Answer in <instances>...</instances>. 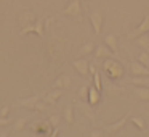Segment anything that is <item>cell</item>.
<instances>
[{
	"instance_id": "6da1fadb",
	"label": "cell",
	"mask_w": 149,
	"mask_h": 137,
	"mask_svg": "<svg viewBox=\"0 0 149 137\" xmlns=\"http://www.w3.org/2000/svg\"><path fill=\"white\" fill-rule=\"evenodd\" d=\"M148 32H149V13H146L143 23L139 24V26L136 28L133 32H130L128 36H127V39H128V40H136L139 36H143V34H148Z\"/></svg>"
},
{
	"instance_id": "7a4b0ae2",
	"label": "cell",
	"mask_w": 149,
	"mask_h": 137,
	"mask_svg": "<svg viewBox=\"0 0 149 137\" xmlns=\"http://www.w3.org/2000/svg\"><path fill=\"white\" fill-rule=\"evenodd\" d=\"M63 15L66 16H71V18H80L82 15V7H80V0H71L69 5L63 10Z\"/></svg>"
},
{
	"instance_id": "3957f363",
	"label": "cell",
	"mask_w": 149,
	"mask_h": 137,
	"mask_svg": "<svg viewBox=\"0 0 149 137\" xmlns=\"http://www.w3.org/2000/svg\"><path fill=\"white\" fill-rule=\"evenodd\" d=\"M104 69H106V71H107V74H109L111 78H114V79L123 74L122 66H119L116 61H112L111 58H107L106 61H104Z\"/></svg>"
},
{
	"instance_id": "277c9868",
	"label": "cell",
	"mask_w": 149,
	"mask_h": 137,
	"mask_svg": "<svg viewBox=\"0 0 149 137\" xmlns=\"http://www.w3.org/2000/svg\"><path fill=\"white\" fill-rule=\"evenodd\" d=\"M128 119H130V113H127L120 121H117V123H114V124H111V126H107V127H106V132L109 134V136H116V134H119L120 131H122V127L127 124V121H128Z\"/></svg>"
},
{
	"instance_id": "5b68a950",
	"label": "cell",
	"mask_w": 149,
	"mask_h": 137,
	"mask_svg": "<svg viewBox=\"0 0 149 137\" xmlns=\"http://www.w3.org/2000/svg\"><path fill=\"white\" fill-rule=\"evenodd\" d=\"M90 21H91V26H93V32L96 36L101 34V28H103V15L100 11H93L90 15Z\"/></svg>"
},
{
	"instance_id": "8992f818",
	"label": "cell",
	"mask_w": 149,
	"mask_h": 137,
	"mask_svg": "<svg viewBox=\"0 0 149 137\" xmlns=\"http://www.w3.org/2000/svg\"><path fill=\"white\" fill-rule=\"evenodd\" d=\"M130 71L133 76H149V68L144 66L139 61H132L130 63Z\"/></svg>"
},
{
	"instance_id": "52a82bcc",
	"label": "cell",
	"mask_w": 149,
	"mask_h": 137,
	"mask_svg": "<svg viewBox=\"0 0 149 137\" xmlns=\"http://www.w3.org/2000/svg\"><path fill=\"white\" fill-rule=\"evenodd\" d=\"M72 66L75 68V71L79 73L80 76H88V61L85 58H79V60H74V63H72Z\"/></svg>"
},
{
	"instance_id": "ba28073f",
	"label": "cell",
	"mask_w": 149,
	"mask_h": 137,
	"mask_svg": "<svg viewBox=\"0 0 149 137\" xmlns=\"http://www.w3.org/2000/svg\"><path fill=\"white\" fill-rule=\"evenodd\" d=\"M61 97H63V89H56L55 87V90H52L50 94H47L45 97H43V100H45L47 105H55L56 102H58V98H61Z\"/></svg>"
},
{
	"instance_id": "9c48e42d",
	"label": "cell",
	"mask_w": 149,
	"mask_h": 137,
	"mask_svg": "<svg viewBox=\"0 0 149 137\" xmlns=\"http://www.w3.org/2000/svg\"><path fill=\"white\" fill-rule=\"evenodd\" d=\"M40 95H32V97H27V98H23V100H18V105L21 107H26V108H31V110H36V105L37 102L40 100Z\"/></svg>"
},
{
	"instance_id": "30bf717a",
	"label": "cell",
	"mask_w": 149,
	"mask_h": 137,
	"mask_svg": "<svg viewBox=\"0 0 149 137\" xmlns=\"http://www.w3.org/2000/svg\"><path fill=\"white\" fill-rule=\"evenodd\" d=\"M95 56L96 58H111V56H116V55H114V52L107 45H98L96 52H95Z\"/></svg>"
},
{
	"instance_id": "8fae6325",
	"label": "cell",
	"mask_w": 149,
	"mask_h": 137,
	"mask_svg": "<svg viewBox=\"0 0 149 137\" xmlns=\"http://www.w3.org/2000/svg\"><path fill=\"white\" fill-rule=\"evenodd\" d=\"M71 85H72V79L69 78L68 74H61L55 82V87L56 89H63V90H64V89H69Z\"/></svg>"
},
{
	"instance_id": "7c38bea8",
	"label": "cell",
	"mask_w": 149,
	"mask_h": 137,
	"mask_svg": "<svg viewBox=\"0 0 149 137\" xmlns=\"http://www.w3.org/2000/svg\"><path fill=\"white\" fill-rule=\"evenodd\" d=\"M104 42H106V45L114 52V55H116V56L119 55V45H117V37H116V34H107V36L104 37Z\"/></svg>"
},
{
	"instance_id": "4fadbf2b",
	"label": "cell",
	"mask_w": 149,
	"mask_h": 137,
	"mask_svg": "<svg viewBox=\"0 0 149 137\" xmlns=\"http://www.w3.org/2000/svg\"><path fill=\"white\" fill-rule=\"evenodd\" d=\"M32 23H36V15L32 11H24V13H21V16H19V26L21 28L27 26V24H32Z\"/></svg>"
},
{
	"instance_id": "5bb4252c",
	"label": "cell",
	"mask_w": 149,
	"mask_h": 137,
	"mask_svg": "<svg viewBox=\"0 0 149 137\" xmlns=\"http://www.w3.org/2000/svg\"><path fill=\"white\" fill-rule=\"evenodd\" d=\"M100 94H101V92L98 90L96 87H90V89H88V102H90V105H96L98 102H100Z\"/></svg>"
},
{
	"instance_id": "9a60e30c",
	"label": "cell",
	"mask_w": 149,
	"mask_h": 137,
	"mask_svg": "<svg viewBox=\"0 0 149 137\" xmlns=\"http://www.w3.org/2000/svg\"><path fill=\"white\" fill-rule=\"evenodd\" d=\"M135 95L143 102H149V87H136L135 89Z\"/></svg>"
},
{
	"instance_id": "2e32d148",
	"label": "cell",
	"mask_w": 149,
	"mask_h": 137,
	"mask_svg": "<svg viewBox=\"0 0 149 137\" xmlns=\"http://www.w3.org/2000/svg\"><path fill=\"white\" fill-rule=\"evenodd\" d=\"M34 34H37L39 37H45V26H43V20H36L34 23V29H32Z\"/></svg>"
},
{
	"instance_id": "e0dca14e",
	"label": "cell",
	"mask_w": 149,
	"mask_h": 137,
	"mask_svg": "<svg viewBox=\"0 0 149 137\" xmlns=\"http://www.w3.org/2000/svg\"><path fill=\"white\" fill-rule=\"evenodd\" d=\"M64 119L68 124H72L74 123V108H72V105H68L64 110Z\"/></svg>"
},
{
	"instance_id": "ac0fdd59",
	"label": "cell",
	"mask_w": 149,
	"mask_h": 137,
	"mask_svg": "<svg viewBox=\"0 0 149 137\" xmlns=\"http://www.w3.org/2000/svg\"><path fill=\"white\" fill-rule=\"evenodd\" d=\"M132 82L136 85H146V87H149V76H135Z\"/></svg>"
},
{
	"instance_id": "d6986e66",
	"label": "cell",
	"mask_w": 149,
	"mask_h": 137,
	"mask_svg": "<svg viewBox=\"0 0 149 137\" xmlns=\"http://www.w3.org/2000/svg\"><path fill=\"white\" fill-rule=\"evenodd\" d=\"M26 123H27L26 118H18V119L15 121V124H13L15 132H21V131H23L24 127H26Z\"/></svg>"
},
{
	"instance_id": "ffe728a7",
	"label": "cell",
	"mask_w": 149,
	"mask_h": 137,
	"mask_svg": "<svg viewBox=\"0 0 149 137\" xmlns=\"http://www.w3.org/2000/svg\"><path fill=\"white\" fill-rule=\"evenodd\" d=\"M136 42H138L139 47L149 50V37H148V34H143V36H139L138 39H136Z\"/></svg>"
},
{
	"instance_id": "44dd1931",
	"label": "cell",
	"mask_w": 149,
	"mask_h": 137,
	"mask_svg": "<svg viewBox=\"0 0 149 137\" xmlns=\"http://www.w3.org/2000/svg\"><path fill=\"white\" fill-rule=\"evenodd\" d=\"M130 121H132V123L135 124V126L138 127L139 131H144V129H146V123H144V119H143V118L133 116V118H132V119H130Z\"/></svg>"
},
{
	"instance_id": "7402d4cb",
	"label": "cell",
	"mask_w": 149,
	"mask_h": 137,
	"mask_svg": "<svg viewBox=\"0 0 149 137\" xmlns=\"http://www.w3.org/2000/svg\"><path fill=\"white\" fill-rule=\"evenodd\" d=\"M93 50H95V44L88 42V44H85V45L80 49V55H88V53H91Z\"/></svg>"
},
{
	"instance_id": "603a6c76",
	"label": "cell",
	"mask_w": 149,
	"mask_h": 137,
	"mask_svg": "<svg viewBox=\"0 0 149 137\" xmlns=\"http://www.w3.org/2000/svg\"><path fill=\"white\" fill-rule=\"evenodd\" d=\"M93 82H95V87L98 89V90H103V84H101V76H100V73L98 71H95L93 73Z\"/></svg>"
},
{
	"instance_id": "cb8c5ba5",
	"label": "cell",
	"mask_w": 149,
	"mask_h": 137,
	"mask_svg": "<svg viewBox=\"0 0 149 137\" xmlns=\"http://www.w3.org/2000/svg\"><path fill=\"white\" fill-rule=\"evenodd\" d=\"M59 121H61V118H59L58 114H52V116L48 118V124H50L52 127H58Z\"/></svg>"
},
{
	"instance_id": "d4e9b609",
	"label": "cell",
	"mask_w": 149,
	"mask_h": 137,
	"mask_svg": "<svg viewBox=\"0 0 149 137\" xmlns=\"http://www.w3.org/2000/svg\"><path fill=\"white\" fill-rule=\"evenodd\" d=\"M138 61L143 63L144 66H148V68H149V55H148V53H141V55L138 56Z\"/></svg>"
},
{
	"instance_id": "484cf974",
	"label": "cell",
	"mask_w": 149,
	"mask_h": 137,
	"mask_svg": "<svg viewBox=\"0 0 149 137\" xmlns=\"http://www.w3.org/2000/svg\"><path fill=\"white\" fill-rule=\"evenodd\" d=\"M79 98H88V87L87 85H82L80 90H79Z\"/></svg>"
},
{
	"instance_id": "4316f807",
	"label": "cell",
	"mask_w": 149,
	"mask_h": 137,
	"mask_svg": "<svg viewBox=\"0 0 149 137\" xmlns=\"http://www.w3.org/2000/svg\"><path fill=\"white\" fill-rule=\"evenodd\" d=\"M45 105H47V103H45V100L42 102V98H40V100L37 102V105H36V110H37V111H45V108H47Z\"/></svg>"
},
{
	"instance_id": "83f0119b",
	"label": "cell",
	"mask_w": 149,
	"mask_h": 137,
	"mask_svg": "<svg viewBox=\"0 0 149 137\" xmlns=\"http://www.w3.org/2000/svg\"><path fill=\"white\" fill-rule=\"evenodd\" d=\"M13 121L8 119L7 116H0V126H8V124H11Z\"/></svg>"
},
{
	"instance_id": "f1b7e54d",
	"label": "cell",
	"mask_w": 149,
	"mask_h": 137,
	"mask_svg": "<svg viewBox=\"0 0 149 137\" xmlns=\"http://www.w3.org/2000/svg\"><path fill=\"white\" fill-rule=\"evenodd\" d=\"M8 113H10V107H8V105L0 108V116H8Z\"/></svg>"
},
{
	"instance_id": "f546056e",
	"label": "cell",
	"mask_w": 149,
	"mask_h": 137,
	"mask_svg": "<svg viewBox=\"0 0 149 137\" xmlns=\"http://www.w3.org/2000/svg\"><path fill=\"white\" fill-rule=\"evenodd\" d=\"M90 136H91V137H101V136H104V134H103V132H100V131H93V132H91Z\"/></svg>"
},
{
	"instance_id": "4dcf8cb0",
	"label": "cell",
	"mask_w": 149,
	"mask_h": 137,
	"mask_svg": "<svg viewBox=\"0 0 149 137\" xmlns=\"http://www.w3.org/2000/svg\"><path fill=\"white\" fill-rule=\"evenodd\" d=\"M88 71H90L91 74H93V73L96 71V68H95V65H90V66H88Z\"/></svg>"
}]
</instances>
